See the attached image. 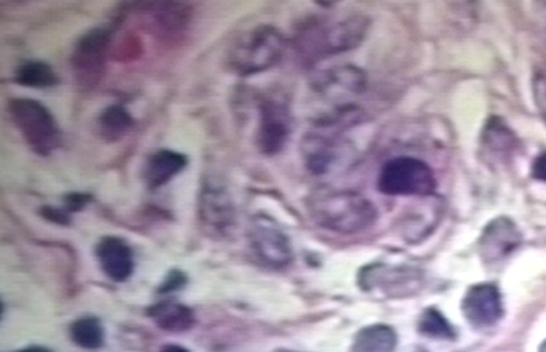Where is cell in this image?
I'll list each match as a JSON object with an SVG mask.
<instances>
[{
  "label": "cell",
  "instance_id": "1",
  "mask_svg": "<svg viewBox=\"0 0 546 352\" xmlns=\"http://www.w3.org/2000/svg\"><path fill=\"white\" fill-rule=\"evenodd\" d=\"M308 208L317 225L335 233H360L377 220L373 202L351 190H316L308 199Z\"/></svg>",
  "mask_w": 546,
  "mask_h": 352
},
{
  "label": "cell",
  "instance_id": "2",
  "mask_svg": "<svg viewBox=\"0 0 546 352\" xmlns=\"http://www.w3.org/2000/svg\"><path fill=\"white\" fill-rule=\"evenodd\" d=\"M368 30V20L363 15L345 17L329 24H315L299 35V51L307 63H316L327 56L358 47Z\"/></svg>",
  "mask_w": 546,
  "mask_h": 352
},
{
  "label": "cell",
  "instance_id": "3",
  "mask_svg": "<svg viewBox=\"0 0 546 352\" xmlns=\"http://www.w3.org/2000/svg\"><path fill=\"white\" fill-rule=\"evenodd\" d=\"M283 36L271 25H260L240 36L230 53V66L240 76L273 68L283 56Z\"/></svg>",
  "mask_w": 546,
  "mask_h": 352
},
{
  "label": "cell",
  "instance_id": "4",
  "mask_svg": "<svg viewBox=\"0 0 546 352\" xmlns=\"http://www.w3.org/2000/svg\"><path fill=\"white\" fill-rule=\"evenodd\" d=\"M9 110L15 127L36 154L48 156L58 148L60 128L45 105L35 99L17 98L10 101Z\"/></svg>",
  "mask_w": 546,
  "mask_h": 352
},
{
  "label": "cell",
  "instance_id": "5",
  "mask_svg": "<svg viewBox=\"0 0 546 352\" xmlns=\"http://www.w3.org/2000/svg\"><path fill=\"white\" fill-rule=\"evenodd\" d=\"M378 189L386 195L428 197L436 189L435 174L420 159H392L379 171Z\"/></svg>",
  "mask_w": 546,
  "mask_h": 352
},
{
  "label": "cell",
  "instance_id": "6",
  "mask_svg": "<svg viewBox=\"0 0 546 352\" xmlns=\"http://www.w3.org/2000/svg\"><path fill=\"white\" fill-rule=\"evenodd\" d=\"M111 35L101 28L84 33L72 51L71 66L79 87L91 90L101 82L107 66Z\"/></svg>",
  "mask_w": 546,
  "mask_h": 352
},
{
  "label": "cell",
  "instance_id": "7",
  "mask_svg": "<svg viewBox=\"0 0 546 352\" xmlns=\"http://www.w3.org/2000/svg\"><path fill=\"white\" fill-rule=\"evenodd\" d=\"M352 156L350 143L335 136L311 133L302 142V158L312 174L325 175L345 168Z\"/></svg>",
  "mask_w": 546,
  "mask_h": 352
},
{
  "label": "cell",
  "instance_id": "8",
  "mask_svg": "<svg viewBox=\"0 0 546 352\" xmlns=\"http://www.w3.org/2000/svg\"><path fill=\"white\" fill-rule=\"evenodd\" d=\"M290 135L289 107L276 98H268L261 104L260 125L257 131L258 149L266 156L279 153Z\"/></svg>",
  "mask_w": 546,
  "mask_h": 352
},
{
  "label": "cell",
  "instance_id": "9",
  "mask_svg": "<svg viewBox=\"0 0 546 352\" xmlns=\"http://www.w3.org/2000/svg\"><path fill=\"white\" fill-rule=\"evenodd\" d=\"M251 244L268 266L284 267L293 261V249L286 234L273 223L258 218L251 228Z\"/></svg>",
  "mask_w": 546,
  "mask_h": 352
},
{
  "label": "cell",
  "instance_id": "10",
  "mask_svg": "<svg viewBox=\"0 0 546 352\" xmlns=\"http://www.w3.org/2000/svg\"><path fill=\"white\" fill-rule=\"evenodd\" d=\"M463 313L472 325L479 328L494 325L504 314L501 293L493 284H479L466 292Z\"/></svg>",
  "mask_w": 546,
  "mask_h": 352
},
{
  "label": "cell",
  "instance_id": "11",
  "mask_svg": "<svg viewBox=\"0 0 546 352\" xmlns=\"http://www.w3.org/2000/svg\"><path fill=\"white\" fill-rule=\"evenodd\" d=\"M520 241L522 237L516 225L507 218H498L490 222L481 234L479 243L481 259L487 264L498 263L511 255L512 252L520 245Z\"/></svg>",
  "mask_w": 546,
  "mask_h": 352
},
{
  "label": "cell",
  "instance_id": "12",
  "mask_svg": "<svg viewBox=\"0 0 546 352\" xmlns=\"http://www.w3.org/2000/svg\"><path fill=\"white\" fill-rule=\"evenodd\" d=\"M150 28L161 40H174L186 32L192 9L186 4H155L148 6Z\"/></svg>",
  "mask_w": 546,
  "mask_h": 352
},
{
  "label": "cell",
  "instance_id": "13",
  "mask_svg": "<svg viewBox=\"0 0 546 352\" xmlns=\"http://www.w3.org/2000/svg\"><path fill=\"white\" fill-rule=\"evenodd\" d=\"M97 258L105 274L114 281H126L132 276L134 269L132 249L120 238H104L97 246Z\"/></svg>",
  "mask_w": 546,
  "mask_h": 352
},
{
  "label": "cell",
  "instance_id": "14",
  "mask_svg": "<svg viewBox=\"0 0 546 352\" xmlns=\"http://www.w3.org/2000/svg\"><path fill=\"white\" fill-rule=\"evenodd\" d=\"M200 217L212 230H228L233 222V207L230 195L222 187L206 185L200 197Z\"/></svg>",
  "mask_w": 546,
  "mask_h": 352
},
{
  "label": "cell",
  "instance_id": "15",
  "mask_svg": "<svg viewBox=\"0 0 546 352\" xmlns=\"http://www.w3.org/2000/svg\"><path fill=\"white\" fill-rule=\"evenodd\" d=\"M186 158L173 150H160L153 154L145 168V179L153 189L163 186L186 168Z\"/></svg>",
  "mask_w": 546,
  "mask_h": 352
},
{
  "label": "cell",
  "instance_id": "16",
  "mask_svg": "<svg viewBox=\"0 0 546 352\" xmlns=\"http://www.w3.org/2000/svg\"><path fill=\"white\" fill-rule=\"evenodd\" d=\"M150 317L155 321L159 328L168 331H186L195 323L192 311L186 305L165 300L150 308Z\"/></svg>",
  "mask_w": 546,
  "mask_h": 352
},
{
  "label": "cell",
  "instance_id": "17",
  "mask_svg": "<svg viewBox=\"0 0 546 352\" xmlns=\"http://www.w3.org/2000/svg\"><path fill=\"white\" fill-rule=\"evenodd\" d=\"M396 344L394 329L386 325L368 326L359 331L351 352H394Z\"/></svg>",
  "mask_w": 546,
  "mask_h": 352
},
{
  "label": "cell",
  "instance_id": "18",
  "mask_svg": "<svg viewBox=\"0 0 546 352\" xmlns=\"http://www.w3.org/2000/svg\"><path fill=\"white\" fill-rule=\"evenodd\" d=\"M133 117L130 113L119 105H112L101 113L99 128L104 140L108 142L122 140L133 127Z\"/></svg>",
  "mask_w": 546,
  "mask_h": 352
},
{
  "label": "cell",
  "instance_id": "19",
  "mask_svg": "<svg viewBox=\"0 0 546 352\" xmlns=\"http://www.w3.org/2000/svg\"><path fill=\"white\" fill-rule=\"evenodd\" d=\"M15 82L27 87H51L57 83V76L54 73L51 66L45 63H28L20 66L15 74Z\"/></svg>",
  "mask_w": 546,
  "mask_h": 352
},
{
  "label": "cell",
  "instance_id": "20",
  "mask_svg": "<svg viewBox=\"0 0 546 352\" xmlns=\"http://www.w3.org/2000/svg\"><path fill=\"white\" fill-rule=\"evenodd\" d=\"M71 338L82 348H99L104 341V331L99 321L83 318L71 326Z\"/></svg>",
  "mask_w": 546,
  "mask_h": 352
},
{
  "label": "cell",
  "instance_id": "21",
  "mask_svg": "<svg viewBox=\"0 0 546 352\" xmlns=\"http://www.w3.org/2000/svg\"><path fill=\"white\" fill-rule=\"evenodd\" d=\"M418 329L422 335L429 338L447 339V340L454 338L453 326L443 317L442 313L433 308H429L422 314Z\"/></svg>",
  "mask_w": 546,
  "mask_h": 352
},
{
  "label": "cell",
  "instance_id": "22",
  "mask_svg": "<svg viewBox=\"0 0 546 352\" xmlns=\"http://www.w3.org/2000/svg\"><path fill=\"white\" fill-rule=\"evenodd\" d=\"M533 94H534L535 105L540 110L542 119L546 122V76L537 73L533 79Z\"/></svg>",
  "mask_w": 546,
  "mask_h": 352
},
{
  "label": "cell",
  "instance_id": "23",
  "mask_svg": "<svg viewBox=\"0 0 546 352\" xmlns=\"http://www.w3.org/2000/svg\"><path fill=\"white\" fill-rule=\"evenodd\" d=\"M89 202L90 195L74 193V194H69L65 199L66 210H71V212L72 210H79Z\"/></svg>",
  "mask_w": 546,
  "mask_h": 352
},
{
  "label": "cell",
  "instance_id": "24",
  "mask_svg": "<svg viewBox=\"0 0 546 352\" xmlns=\"http://www.w3.org/2000/svg\"><path fill=\"white\" fill-rule=\"evenodd\" d=\"M186 284V277L179 271L171 272L170 276L166 279L165 284L161 287L160 292H170V290L178 289L179 287Z\"/></svg>",
  "mask_w": 546,
  "mask_h": 352
},
{
  "label": "cell",
  "instance_id": "25",
  "mask_svg": "<svg viewBox=\"0 0 546 352\" xmlns=\"http://www.w3.org/2000/svg\"><path fill=\"white\" fill-rule=\"evenodd\" d=\"M533 176L538 181L546 182V153L538 156L533 163Z\"/></svg>",
  "mask_w": 546,
  "mask_h": 352
},
{
  "label": "cell",
  "instance_id": "26",
  "mask_svg": "<svg viewBox=\"0 0 546 352\" xmlns=\"http://www.w3.org/2000/svg\"><path fill=\"white\" fill-rule=\"evenodd\" d=\"M43 217L48 218L51 222L68 223V213L65 210H56V208H43Z\"/></svg>",
  "mask_w": 546,
  "mask_h": 352
},
{
  "label": "cell",
  "instance_id": "27",
  "mask_svg": "<svg viewBox=\"0 0 546 352\" xmlns=\"http://www.w3.org/2000/svg\"><path fill=\"white\" fill-rule=\"evenodd\" d=\"M160 352H188L186 348H182V347L178 346H168L165 348L161 349Z\"/></svg>",
  "mask_w": 546,
  "mask_h": 352
},
{
  "label": "cell",
  "instance_id": "28",
  "mask_svg": "<svg viewBox=\"0 0 546 352\" xmlns=\"http://www.w3.org/2000/svg\"><path fill=\"white\" fill-rule=\"evenodd\" d=\"M24 352H46L45 349L42 348H30V349H27V351Z\"/></svg>",
  "mask_w": 546,
  "mask_h": 352
},
{
  "label": "cell",
  "instance_id": "29",
  "mask_svg": "<svg viewBox=\"0 0 546 352\" xmlns=\"http://www.w3.org/2000/svg\"><path fill=\"white\" fill-rule=\"evenodd\" d=\"M540 352H546V341L540 347Z\"/></svg>",
  "mask_w": 546,
  "mask_h": 352
},
{
  "label": "cell",
  "instance_id": "30",
  "mask_svg": "<svg viewBox=\"0 0 546 352\" xmlns=\"http://www.w3.org/2000/svg\"><path fill=\"white\" fill-rule=\"evenodd\" d=\"M276 352H293V351H287V349H281V351H276Z\"/></svg>",
  "mask_w": 546,
  "mask_h": 352
}]
</instances>
